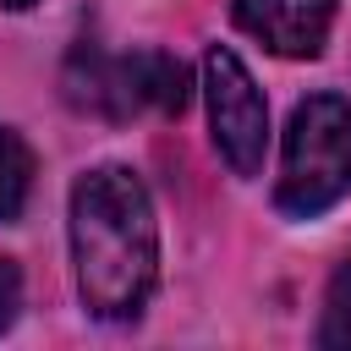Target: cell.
I'll return each mask as SVG.
<instances>
[{
	"mask_svg": "<svg viewBox=\"0 0 351 351\" xmlns=\"http://www.w3.org/2000/svg\"><path fill=\"white\" fill-rule=\"evenodd\" d=\"M351 192V99L313 93L291 110L274 203L291 219H318Z\"/></svg>",
	"mask_w": 351,
	"mask_h": 351,
	"instance_id": "cell-3",
	"label": "cell"
},
{
	"mask_svg": "<svg viewBox=\"0 0 351 351\" xmlns=\"http://www.w3.org/2000/svg\"><path fill=\"white\" fill-rule=\"evenodd\" d=\"M71 263L93 318H137L159 280V219L137 170L99 165L71 186Z\"/></svg>",
	"mask_w": 351,
	"mask_h": 351,
	"instance_id": "cell-1",
	"label": "cell"
},
{
	"mask_svg": "<svg viewBox=\"0 0 351 351\" xmlns=\"http://www.w3.org/2000/svg\"><path fill=\"white\" fill-rule=\"evenodd\" d=\"M5 11H27V5H38V0H0Z\"/></svg>",
	"mask_w": 351,
	"mask_h": 351,
	"instance_id": "cell-9",
	"label": "cell"
},
{
	"mask_svg": "<svg viewBox=\"0 0 351 351\" xmlns=\"http://www.w3.org/2000/svg\"><path fill=\"white\" fill-rule=\"evenodd\" d=\"M66 99L82 115L99 121H132L143 110L159 115H181L192 99V71L170 55V49H132V55H110L99 44H77L66 60Z\"/></svg>",
	"mask_w": 351,
	"mask_h": 351,
	"instance_id": "cell-2",
	"label": "cell"
},
{
	"mask_svg": "<svg viewBox=\"0 0 351 351\" xmlns=\"http://www.w3.org/2000/svg\"><path fill=\"white\" fill-rule=\"evenodd\" d=\"M318 346L324 351H351V258H340V269L329 274L324 318H318Z\"/></svg>",
	"mask_w": 351,
	"mask_h": 351,
	"instance_id": "cell-7",
	"label": "cell"
},
{
	"mask_svg": "<svg viewBox=\"0 0 351 351\" xmlns=\"http://www.w3.org/2000/svg\"><path fill=\"white\" fill-rule=\"evenodd\" d=\"M16 307H22V274H16V263H11V258H0V335L11 329Z\"/></svg>",
	"mask_w": 351,
	"mask_h": 351,
	"instance_id": "cell-8",
	"label": "cell"
},
{
	"mask_svg": "<svg viewBox=\"0 0 351 351\" xmlns=\"http://www.w3.org/2000/svg\"><path fill=\"white\" fill-rule=\"evenodd\" d=\"M27 192H33V148L0 126V219H16L27 208Z\"/></svg>",
	"mask_w": 351,
	"mask_h": 351,
	"instance_id": "cell-6",
	"label": "cell"
},
{
	"mask_svg": "<svg viewBox=\"0 0 351 351\" xmlns=\"http://www.w3.org/2000/svg\"><path fill=\"white\" fill-rule=\"evenodd\" d=\"M203 104H208V132H214L219 159L236 176H258L269 154V104L252 71L241 66V55L225 44L203 55Z\"/></svg>",
	"mask_w": 351,
	"mask_h": 351,
	"instance_id": "cell-4",
	"label": "cell"
},
{
	"mask_svg": "<svg viewBox=\"0 0 351 351\" xmlns=\"http://www.w3.org/2000/svg\"><path fill=\"white\" fill-rule=\"evenodd\" d=\"M230 16L241 33H252L269 55L313 60L329 44L335 0H230Z\"/></svg>",
	"mask_w": 351,
	"mask_h": 351,
	"instance_id": "cell-5",
	"label": "cell"
}]
</instances>
